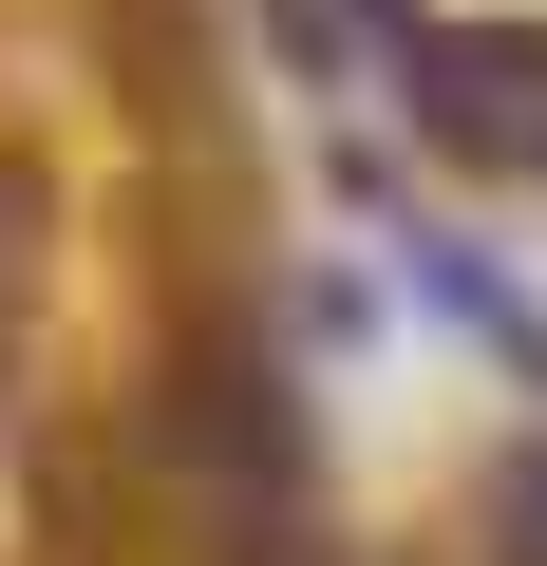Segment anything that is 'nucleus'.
<instances>
[{
    "mask_svg": "<svg viewBox=\"0 0 547 566\" xmlns=\"http://www.w3.org/2000/svg\"><path fill=\"white\" fill-rule=\"evenodd\" d=\"M415 114L491 170H547V20H415Z\"/></svg>",
    "mask_w": 547,
    "mask_h": 566,
    "instance_id": "nucleus-1",
    "label": "nucleus"
},
{
    "mask_svg": "<svg viewBox=\"0 0 547 566\" xmlns=\"http://www.w3.org/2000/svg\"><path fill=\"white\" fill-rule=\"evenodd\" d=\"M151 434H170L208 491H284V378H264L245 340H208V359L170 378V416H151Z\"/></svg>",
    "mask_w": 547,
    "mask_h": 566,
    "instance_id": "nucleus-2",
    "label": "nucleus"
},
{
    "mask_svg": "<svg viewBox=\"0 0 547 566\" xmlns=\"http://www.w3.org/2000/svg\"><path fill=\"white\" fill-rule=\"evenodd\" d=\"M491 547H509V566H547V434L491 472Z\"/></svg>",
    "mask_w": 547,
    "mask_h": 566,
    "instance_id": "nucleus-3",
    "label": "nucleus"
},
{
    "mask_svg": "<svg viewBox=\"0 0 547 566\" xmlns=\"http://www.w3.org/2000/svg\"><path fill=\"white\" fill-rule=\"evenodd\" d=\"M378 20H415V0H378Z\"/></svg>",
    "mask_w": 547,
    "mask_h": 566,
    "instance_id": "nucleus-4",
    "label": "nucleus"
}]
</instances>
